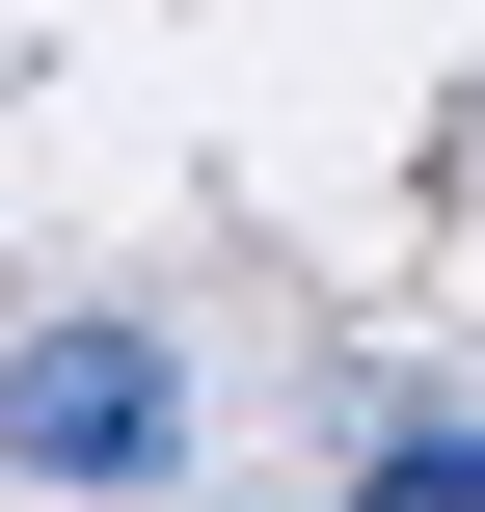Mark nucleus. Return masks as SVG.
Instances as JSON below:
<instances>
[{"instance_id": "1", "label": "nucleus", "mask_w": 485, "mask_h": 512, "mask_svg": "<svg viewBox=\"0 0 485 512\" xmlns=\"http://www.w3.org/2000/svg\"><path fill=\"white\" fill-rule=\"evenodd\" d=\"M0 459L27 486H162L189 459V351L162 324H27L0 351Z\"/></svg>"}, {"instance_id": "2", "label": "nucleus", "mask_w": 485, "mask_h": 512, "mask_svg": "<svg viewBox=\"0 0 485 512\" xmlns=\"http://www.w3.org/2000/svg\"><path fill=\"white\" fill-rule=\"evenodd\" d=\"M351 512H485V432H378V486Z\"/></svg>"}]
</instances>
